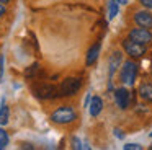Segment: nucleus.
<instances>
[{
  "label": "nucleus",
  "instance_id": "nucleus-9",
  "mask_svg": "<svg viewBox=\"0 0 152 150\" xmlns=\"http://www.w3.org/2000/svg\"><path fill=\"white\" fill-rule=\"evenodd\" d=\"M123 62V52L121 51H115L111 55H110V60H108V67H110V80L113 78L115 72L118 70V67L121 65Z\"/></svg>",
  "mask_w": 152,
  "mask_h": 150
},
{
  "label": "nucleus",
  "instance_id": "nucleus-1",
  "mask_svg": "<svg viewBox=\"0 0 152 150\" xmlns=\"http://www.w3.org/2000/svg\"><path fill=\"white\" fill-rule=\"evenodd\" d=\"M75 117L77 114L72 106H61L51 114V121L54 124H69L72 121H75Z\"/></svg>",
  "mask_w": 152,
  "mask_h": 150
},
{
  "label": "nucleus",
  "instance_id": "nucleus-12",
  "mask_svg": "<svg viewBox=\"0 0 152 150\" xmlns=\"http://www.w3.org/2000/svg\"><path fill=\"white\" fill-rule=\"evenodd\" d=\"M98 54H100V42H96V44H93L92 47L88 49V54H87V65L95 64V60L98 59Z\"/></svg>",
  "mask_w": 152,
  "mask_h": 150
},
{
  "label": "nucleus",
  "instance_id": "nucleus-6",
  "mask_svg": "<svg viewBox=\"0 0 152 150\" xmlns=\"http://www.w3.org/2000/svg\"><path fill=\"white\" fill-rule=\"evenodd\" d=\"M128 38L132 39V41H136V42H141V44H149V42L152 41V33H151V29L141 28V26H139V28H134V29L129 31Z\"/></svg>",
  "mask_w": 152,
  "mask_h": 150
},
{
  "label": "nucleus",
  "instance_id": "nucleus-17",
  "mask_svg": "<svg viewBox=\"0 0 152 150\" xmlns=\"http://www.w3.org/2000/svg\"><path fill=\"white\" fill-rule=\"evenodd\" d=\"M38 68H39V67H38V64H33V65H31V67L28 68L26 72H25V75H26V77H33V74L38 70Z\"/></svg>",
  "mask_w": 152,
  "mask_h": 150
},
{
  "label": "nucleus",
  "instance_id": "nucleus-22",
  "mask_svg": "<svg viewBox=\"0 0 152 150\" xmlns=\"http://www.w3.org/2000/svg\"><path fill=\"white\" fill-rule=\"evenodd\" d=\"M116 2H118V3H119V5H126V3H128V2H129V0H116Z\"/></svg>",
  "mask_w": 152,
  "mask_h": 150
},
{
  "label": "nucleus",
  "instance_id": "nucleus-8",
  "mask_svg": "<svg viewBox=\"0 0 152 150\" xmlns=\"http://www.w3.org/2000/svg\"><path fill=\"white\" fill-rule=\"evenodd\" d=\"M129 100H131V95L126 88H116L115 90V101L118 104L119 109H126L129 106Z\"/></svg>",
  "mask_w": 152,
  "mask_h": 150
},
{
  "label": "nucleus",
  "instance_id": "nucleus-4",
  "mask_svg": "<svg viewBox=\"0 0 152 150\" xmlns=\"http://www.w3.org/2000/svg\"><path fill=\"white\" fill-rule=\"evenodd\" d=\"M123 49L124 52L132 59H137V57H142L145 54V44H141V42H136L132 39H124L123 41Z\"/></svg>",
  "mask_w": 152,
  "mask_h": 150
},
{
  "label": "nucleus",
  "instance_id": "nucleus-20",
  "mask_svg": "<svg viewBox=\"0 0 152 150\" xmlns=\"http://www.w3.org/2000/svg\"><path fill=\"white\" fill-rule=\"evenodd\" d=\"M115 135L118 137V139H123V137H124V134H123V130H119V129H115Z\"/></svg>",
  "mask_w": 152,
  "mask_h": 150
},
{
  "label": "nucleus",
  "instance_id": "nucleus-11",
  "mask_svg": "<svg viewBox=\"0 0 152 150\" xmlns=\"http://www.w3.org/2000/svg\"><path fill=\"white\" fill-rule=\"evenodd\" d=\"M88 108H90V116L96 117L100 113H102V109H103L102 98H100V96H93L92 101H90V104H88Z\"/></svg>",
  "mask_w": 152,
  "mask_h": 150
},
{
  "label": "nucleus",
  "instance_id": "nucleus-18",
  "mask_svg": "<svg viewBox=\"0 0 152 150\" xmlns=\"http://www.w3.org/2000/svg\"><path fill=\"white\" fill-rule=\"evenodd\" d=\"M123 149H124V150H141L142 147L139 145V143H126Z\"/></svg>",
  "mask_w": 152,
  "mask_h": 150
},
{
  "label": "nucleus",
  "instance_id": "nucleus-7",
  "mask_svg": "<svg viewBox=\"0 0 152 150\" xmlns=\"http://www.w3.org/2000/svg\"><path fill=\"white\" fill-rule=\"evenodd\" d=\"M134 23L141 28L152 29V13H149L147 10H141V12L134 13Z\"/></svg>",
  "mask_w": 152,
  "mask_h": 150
},
{
  "label": "nucleus",
  "instance_id": "nucleus-14",
  "mask_svg": "<svg viewBox=\"0 0 152 150\" xmlns=\"http://www.w3.org/2000/svg\"><path fill=\"white\" fill-rule=\"evenodd\" d=\"M108 10H110V13H108V18H110V20H113L116 15H118L119 3L116 2V0H110V3H108Z\"/></svg>",
  "mask_w": 152,
  "mask_h": 150
},
{
  "label": "nucleus",
  "instance_id": "nucleus-25",
  "mask_svg": "<svg viewBox=\"0 0 152 150\" xmlns=\"http://www.w3.org/2000/svg\"><path fill=\"white\" fill-rule=\"evenodd\" d=\"M151 149H152V145H151Z\"/></svg>",
  "mask_w": 152,
  "mask_h": 150
},
{
  "label": "nucleus",
  "instance_id": "nucleus-19",
  "mask_svg": "<svg viewBox=\"0 0 152 150\" xmlns=\"http://www.w3.org/2000/svg\"><path fill=\"white\" fill-rule=\"evenodd\" d=\"M139 3H141L144 8L147 10H152V0H139Z\"/></svg>",
  "mask_w": 152,
  "mask_h": 150
},
{
  "label": "nucleus",
  "instance_id": "nucleus-5",
  "mask_svg": "<svg viewBox=\"0 0 152 150\" xmlns=\"http://www.w3.org/2000/svg\"><path fill=\"white\" fill-rule=\"evenodd\" d=\"M57 91H59V88H56L54 85L39 83V85H34V87H33L34 96L39 98V100H49V98H54Z\"/></svg>",
  "mask_w": 152,
  "mask_h": 150
},
{
  "label": "nucleus",
  "instance_id": "nucleus-10",
  "mask_svg": "<svg viewBox=\"0 0 152 150\" xmlns=\"http://www.w3.org/2000/svg\"><path fill=\"white\" fill-rule=\"evenodd\" d=\"M137 93H139V96H141L144 101L152 103V83H147V82L141 83V85H139Z\"/></svg>",
  "mask_w": 152,
  "mask_h": 150
},
{
  "label": "nucleus",
  "instance_id": "nucleus-15",
  "mask_svg": "<svg viewBox=\"0 0 152 150\" xmlns=\"http://www.w3.org/2000/svg\"><path fill=\"white\" fill-rule=\"evenodd\" d=\"M8 145V135L2 127H0V149H5Z\"/></svg>",
  "mask_w": 152,
  "mask_h": 150
},
{
  "label": "nucleus",
  "instance_id": "nucleus-23",
  "mask_svg": "<svg viewBox=\"0 0 152 150\" xmlns=\"http://www.w3.org/2000/svg\"><path fill=\"white\" fill-rule=\"evenodd\" d=\"M0 2H2V3H8L10 0H0Z\"/></svg>",
  "mask_w": 152,
  "mask_h": 150
},
{
  "label": "nucleus",
  "instance_id": "nucleus-16",
  "mask_svg": "<svg viewBox=\"0 0 152 150\" xmlns=\"http://www.w3.org/2000/svg\"><path fill=\"white\" fill-rule=\"evenodd\" d=\"M72 149H88V147L82 145V142H80L77 137H74V139H72Z\"/></svg>",
  "mask_w": 152,
  "mask_h": 150
},
{
  "label": "nucleus",
  "instance_id": "nucleus-3",
  "mask_svg": "<svg viewBox=\"0 0 152 150\" xmlns=\"http://www.w3.org/2000/svg\"><path fill=\"white\" fill-rule=\"evenodd\" d=\"M80 87H82L80 78L69 77V78H66V80H62V83H61V87H59V95L61 96H72V95H75L77 91L80 90Z\"/></svg>",
  "mask_w": 152,
  "mask_h": 150
},
{
  "label": "nucleus",
  "instance_id": "nucleus-24",
  "mask_svg": "<svg viewBox=\"0 0 152 150\" xmlns=\"http://www.w3.org/2000/svg\"><path fill=\"white\" fill-rule=\"evenodd\" d=\"M151 137H152V132H151Z\"/></svg>",
  "mask_w": 152,
  "mask_h": 150
},
{
  "label": "nucleus",
  "instance_id": "nucleus-21",
  "mask_svg": "<svg viewBox=\"0 0 152 150\" xmlns=\"http://www.w3.org/2000/svg\"><path fill=\"white\" fill-rule=\"evenodd\" d=\"M4 15H5V7H4V3L0 2V18H2Z\"/></svg>",
  "mask_w": 152,
  "mask_h": 150
},
{
  "label": "nucleus",
  "instance_id": "nucleus-13",
  "mask_svg": "<svg viewBox=\"0 0 152 150\" xmlns=\"http://www.w3.org/2000/svg\"><path fill=\"white\" fill-rule=\"evenodd\" d=\"M10 119V111H8V106L7 104H2L0 108V126H5Z\"/></svg>",
  "mask_w": 152,
  "mask_h": 150
},
{
  "label": "nucleus",
  "instance_id": "nucleus-2",
  "mask_svg": "<svg viewBox=\"0 0 152 150\" xmlns=\"http://www.w3.org/2000/svg\"><path fill=\"white\" fill-rule=\"evenodd\" d=\"M136 75H137V64L134 60H126L121 67V72H119V78L124 85H134Z\"/></svg>",
  "mask_w": 152,
  "mask_h": 150
}]
</instances>
